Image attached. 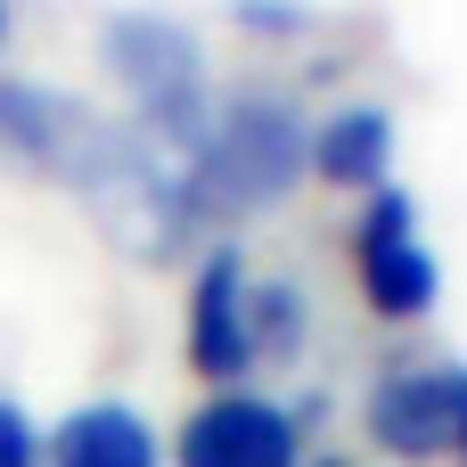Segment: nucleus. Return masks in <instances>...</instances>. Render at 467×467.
<instances>
[{"label":"nucleus","instance_id":"1","mask_svg":"<svg viewBox=\"0 0 467 467\" xmlns=\"http://www.w3.org/2000/svg\"><path fill=\"white\" fill-rule=\"evenodd\" d=\"M304 115L287 90H230L205 123V140L181 156V213L189 230L213 222H246L263 205H279L304 172Z\"/></svg>","mask_w":467,"mask_h":467},{"label":"nucleus","instance_id":"4","mask_svg":"<svg viewBox=\"0 0 467 467\" xmlns=\"http://www.w3.org/2000/svg\"><path fill=\"white\" fill-rule=\"evenodd\" d=\"M254 361H263V345H254V287H246V263H238L230 246H213L205 271H197V296H189V369L230 394Z\"/></svg>","mask_w":467,"mask_h":467},{"label":"nucleus","instance_id":"5","mask_svg":"<svg viewBox=\"0 0 467 467\" xmlns=\"http://www.w3.org/2000/svg\"><path fill=\"white\" fill-rule=\"evenodd\" d=\"M460 410H467L460 369H394L369 394V443L394 460H443V451H460Z\"/></svg>","mask_w":467,"mask_h":467},{"label":"nucleus","instance_id":"7","mask_svg":"<svg viewBox=\"0 0 467 467\" xmlns=\"http://www.w3.org/2000/svg\"><path fill=\"white\" fill-rule=\"evenodd\" d=\"M41 467H156V435H148L140 410L90 402V410H74V419L41 443Z\"/></svg>","mask_w":467,"mask_h":467},{"label":"nucleus","instance_id":"12","mask_svg":"<svg viewBox=\"0 0 467 467\" xmlns=\"http://www.w3.org/2000/svg\"><path fill=\"white\" fill-rule=\"evenodd\" d=\"M0 41H8V8H0Z\"/></svg>","mask_w":467,"mask_h":467},{"label":"nucleus","instance_id":"3","mask_svg":"<svg viewBox=\"0 0 467 467\" xmlns=\"http://www.w3.org/2000/svg\"><path fill=\"white\" fill-rule=\"evenodd\" d=\"M353 279H361L378 320H419L435 304L443 279H435V254H427L419 213H410L402 189H369V205L353 222Z\"/></svg>","mask_w":467,"mask_h":467},{"label":"nucleus","instance_id":"2","mask_svg":"<svg viewBox=\"0 0 467 467\" xmlns=\"http://www.w3.org/2000/svg\"><path fill=\"white\" fill-rule=\"evenodd\" d=\"M107 66H115V82L131 90L140 123H148L172 156H189V148L205 140V123H213L205 57H197V41H189L172 16H115V25H107Z\"/></svg>","mask_w":467,"mask_h":467},{"label":"nucleus","instance_id":"10","mask_svg":"<svg viewBox=\"0 0 467 467\" xmlns=\"http://www.w3.org/2000/svg\"><path fill=\"white\" fill-rule=\"evenodd\" d=\"M304 467H353V460H337V451H320V460H304Z\"/></svg>","mask_w":467,"mask_h":467},{"label":"nucleus","instance_id":"8","mask_svg":"<svg viewBox=\"0 0 467 467\" xmlns=\"http://www.w3.org/2000/svg\"><path fill=\"white\" fill-rule=\"evenodd\" d=\"M312 164L320 181L337 189H386V164H394V115L386 107H337L312 140Z\"/></svg>","mask_w":467,"mask_h":467},{"label":"nucleus","instance_id":"11","mask_svg":"<svg viewBox=\"0 0 467 467\" xmlns=\"http://www.w3.org/2000/svg\"><path fill=\"white\" fill-rule=\"evenodd\" d=\"M460 467H467V410H460Z\"/></svg>","mask_w":467,"mask_h":467},{"label":"nucleus","instance_id":"6","mask_svg":"<svg viewBox=\"0 0 467 467\" xmlns=\"http://www.w3.org/2000/svg\"><path fill=\"white\" fill-rule=\"evenodd\" d=\"M296 451H304L296 419L263 394H213L172 443L181 467H304Z\"/></svg>","mask_w":467,"mask_h":467},{"label":"nucleus","instance_id":"9","mask_svg":"<svg viewBox=\"0 0 467 467\" xmlns=\"http://www.w3.org/2000/svg\"><path fill=\"white\" fill-rule=\"evenodd\" d=\"M0 467H41V435L8 394H0Z\"/></svg>","mask_w":467,"mask_h":467}]
</instances>
